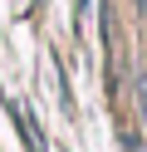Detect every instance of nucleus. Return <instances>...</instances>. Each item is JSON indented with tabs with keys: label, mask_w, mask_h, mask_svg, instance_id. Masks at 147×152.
Segmentation results:
<instances>
[{
	"label": "nucleus",
	"mask_w": 147,
	"mask_h": 152,
	"mask_svg": "<svg viewBox=\"0 0 147 152\" xmlns=\"http://www.w3.org/2000/svg\"><path fill=\"white\" fill-rule=\"evenodd\" d=\"M123 147H127V152H147V147H142V137H137L132 128H123Z\"/></svg>",
	"instance_id": "f257e3e1"
}]
</instances>
